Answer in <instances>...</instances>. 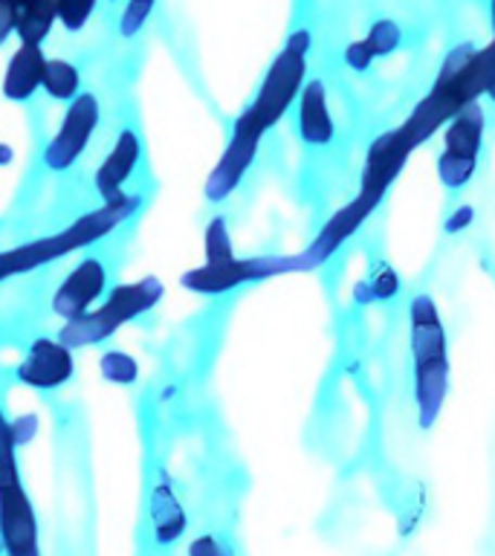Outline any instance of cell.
<instances>
[{
	"instance_id": "6da1fadb",
	"label": "cell",
	"mask_w": 495,
	"mask_h": 556,
	"mask_svg": "<svg viewBox=\"0 0 495 556\" xmlns=\"http://www.w3.org/2000/svg\"><path fill=\"white\" fill-rule=\"evenodd\" d=\"M495 85V41L486 47L475 43H458L452 47L446 61L441 64V73L434 78L432 90L417 102L399 130L406 134L411 146H423L426 139L434 137L446 122L467 104L478 102L486 90Z\"/></svg>"
},
{
	"instance_id": "7a4b0ae2",
	"label": "cell",
	"mask_w": 495,
	"mask_h": 556,
	"mask_svg": "<svg viewBox=\"0 0 495 556\" xmlns=\"http://www.w3.org/2000/svg\"><path fill=\"white\" fill-rule=\"evenodd\" d=\"M139 206H142L139 194H125L122 191L119 198L102 200V206L76 217L73 224L59 229L55 235H43V238H35V241L0 250V285L9 281V278L26 276L33 269L55 264V261L73 255V252L87 250V247L104 241L107 235L128 224L130 217L139 212Z\"/></svg>"
},
{
	"instance_id": "3957f363",
	"label": "cell",
	"mask_w": 495,
	"mask_h": 556,
	"mask_svg": "<svg viewBox=\"0 0 495 556\" xmlns=\"http://www.w3.org/2000/svg\"><path fill=\"white\" fill-rule=\"evenodd\" d=\"M408 345L415 363V403L420 429H432L449 394V339L437 302L417 293L408 302Z\"/></svg>"
},
{
	"instance_id": "277c9868",
	"label": "cell",
	"mask_w": 495,
	"mask_h": 556,
	"mask_svg": "<svg viewBox=\"0 0 495 556\" xmlns=\"http://www.w3.org/2000/svg\"><path fill=\"white\" fill-rule=\"evenodd\" d=\"M165 287L156 276H145L139 281H128V285L113 287L111 293L104 295V302L93 311H87L78 319H69L61 325L59 339L69 351L78 348L102 345L111 337H116L128 321L145 316L163 302Z\"/></svg>"
},
{
	"instance_id": "5b68a950",
	"label": "cell",
	"mask_w": 495,
	"mask_h": 556,
	"mask_svg": "<svg viewBox=\"0 0 495 556\" xmlns=\"http://www.w3.org/2000/svg\"><path fill=\"white\" fill-rule=\"evenodd\" d=\"M307 55H310V33L295 29L261 78L255 99L241 111L243 119L252 122L261 134L276 128L302 93L307 81Z\"/></svg>"
},
{
	"instance_id": "8992f818",
	"label": "cell",
	"mask_w": 495,
	"mask_h": 556,
	"mask_svg": "<svg viewBox=\"0 0 495 556\" xmlns=\"http://www.w3.org/2000/svg\"><path fill=\"white\" fill-rule=\"evenodd\" d=\"M0 551L3 556H41V528L24 490L17 455L0 458Z\"/></svg>"
},
{
	"instance_id": "52a82bcc",
	"label": "cell",
	"mask_w": 495,
	"mask_h": 556,
	"mask_svg": "<svg viewBox=\"0 0 495 556\" xmlns=\"http://www.w3.org/2000/svg\"><path fill=\"white\" fill-rule=\"evenodd\" d=\"M486 113L481 102L467 104L443 125V148L437 156V174L449 191L467 189L484 151Z\"/></svg>"
},
{
	"instance_id": "ba28073f",
	"label": "cell",
	"mask_w": 495,
	"mask_h": 556,
	"mask_svg": "<svg viewBox=\"0 0 495 556\" xmlns=\"http://www.w3.org/2000/svg\"><path fill=\"white\" fill-rule=\"evenodd\" d=\"M284 273H302L299 255H252V258L224 261V264H200L182 273L180 285L198 295H226L238 287L258 285Z\"/></svg>"
},
{
	"instance_id": "9c48e42d",
	"label": "cell",
	"mask_w": 495,
	"mask_h": 556,
	"mask_svg": "<svg viewBox=\"0 0 495 556\" xmlns=\"http://www.w3.org/2000/svg\"><path fill=\"white\" fill-rule=\"evenodd\" d=\"M102 122V104L93 93H78L67 104V113L61 119L59 130L43 148V165L50 172H67L81 160V154L90 146L96 128Z\"/></svg>"
},
{
	"instance_id": "30bf717a",
	"label": "cell",
	"mask_w": 495,
	"mask_h": 556,
	"mask_svg": "<svg viewBox=\"0 0 495 556\" xmlns=\"http://www.w3.org/2000/svg\"><path fill=\"white\" fill-rule=\"evenodd\" d=\"M261 142H264V134L238 113L232 125V137H229L224 154H220L217 165L206 177V198L212 203L232 198V191L250 174L252 163H255V156L261 151Z\"/></svg>"
},
{
	"instance_id": "8fae6325",
	"label": "cell",
	"mask_w": 495,
	"mask_h": 556,
	"mask_svg": "<svg viewBox=\"0 0 495 556\" xmlns=\"http://www.w3.org/2000/svg\"><path fill=\"white\" fill-rule=\"evenodd\" d=\"M415 146L408 142V137L399 128L385 130L382 137H377L368 148L363 163V177H359V198L371 208L382 203V198L389 194L399 172L406 168L408 156H411Z\"/></svg>"
},
{
	"instance_id": "7c38bea8",
	"label": "cell",
	"mask_w": 495,
	"mask_h": 556,
	"mask_svg": "<svg viewBox=\"0 0 495 556\" xmlns=\"http://www.w3.org/2000/svg\"><path fill=\"white\" fill-rule=\"evenodd\" d=\"M17 380L35 391H55L76 374V356L61 339L38 337L17 365Z\"/></svg>"
},
{
	"instance_id": "4fadbf2b",
	"label": "cell",
	"mask_w": 495,
	"mask_h": 556,
	"mask_svg": "<svg viewBox=\"0 0 495 556\" xmlns=\"http://www.w3.org/2000/svg\"><path fill=\"white\" fill-rule=\"evenodd\" d=\"M371 215L373 208L368 206L359 194H356L351 203H345V206L339 208L337 215H330L328 220H325V226L316 232V238H313L302 252H295L302 273H310V269H319L321 264H328V261L354 238V232H359V226H363Z\"/></svg>"
},
{
	"instance_id": "5bb4252c",
	"label": "cell",
	"mask_w": 495,
	"mask_h": 556,
	"mask_svg": "<svg viewBox=\"0 0 495 556\" xmlns=\"http://www.w3.org/2000/svg\"><path fill=\"white\" fill-rule=\"evenodd\" d=\"M104 290H107V267L93 255L81 258L52 293V313L64 321L78 319L87 311H93V304L102 299Z\"/></svg>"
},
{
	"instance_id": "9a60e30c",
	"label": "cell",
	"mask_w": 495,
	"mask_h": 556,
	"mask_svg": "<svg viewBox=\"0 0 495 556\" xmlns=\"http://www.w3.org/2000/svg\"><path fill=\"white\" fill-rule=\"evenodd\" d=\"M295 128L304 146L325 148L337 137V122L330 113L328 87L321 78H307L295 99Z\"/></svg>"
},
{
	"instance_id": "2e32d148",
	"label": "cell",
	"mask_w": 495,
	"mask_h": 556,
	"mask_svg": "<svg viewBox=\"0 0 495 556\" xmlns=\"http://www.w3.org/2000/svg\"><path fill=\"white\" fill-rule=\"evenodd\" d=\"M139 156H142V146H139L137 130L125 128L119 137H116V142H113V148L107 151V156L99 163V168H96V194L102 200L119 198L122 191H125V182H128L130 177H134V172H137Z\"/></svg>"
},
{
	"instance_id": "e0dca14e",
	"label": "cell",
	"mask_w": 495,
	"mask_h": 556,
	"mask_svg": "<svg viewBox=\"0 0 495 556\" xmlns=\"http://www.w3.org/2000/svg\"><path fill=\"white\" fill-rule=\"evenodd\" d=\"M47 55L38 43H21L3 73V96L9 102H29L41 90Z\"/></svg>"
},
{
	"instance_id": "ac0fdd59",
	"label": "cell",
	"mask_w": 495,
	"mask_h": 556,
	"mask_svg": "<svg viewBox=\"0 0 495 556\" xmlns=\"http://www.w3.org/2000/svg\"><path fill=\"white\" fill-rule=\"evenodd\" d=\"M186 510H182L180 498L174 493V486L168 478H160L151 493V528H154V539L160 545H174L177 539L186 533Z\"/></svg>"
},
{
	"instance_id": "d6986e66",
	"label": "cell",
	"mask_w": 495,
	"mask_h": 556,
	"mask_svg": "<svg viewBox=\"0 0 495 556\" xmlns=\"http://www.w3.org/2000/svg\"><path fill=\"white\" fill-rule=\"evenodd\" d=\"M15 9V35L21 38V43H38L41 47L50 38L52 29H55V24H59L55 0H24Z\"/></svg>"
},
{
	"instance_id": "ffe728a7",
	"label": "cell",
	"mask_w": 495,
	"mask_h": 556,
	"mask_svg": "<svg viewBox=\"0 0 495 556\" xmlns=\"http://www.w3.org/2000/svg\"><path fill=\"white\" fill-rule=\"evenodd\" d=\"M41 90L55 102H73L81 93V73L73 61L67 59H47L43 64Z\"/></svg>"
},
{
	"instance_id": "44dd1931",
	"label": "cell",
	"mask_w": 495,
	"mask_h": 556,
	"mask_svg": "<svg viewBox=\"0 0 495 556\" xmlns=\"http://www.w3.org/2000/svg\"><path fill=\"white\" fill-rule=\"evenodd\" d=\"M363 41L365 47L371 50L373 59H389V55H394V52L399 50V43H403V26H399L397 21H389V17L373 21Z\"/></svg>"
},
{
	"instance_id": "7402d4cb",
	"label": "cell",
	"mask_w": 495,
	"mask_h": 556,
	"mask_svg": "<svg viewBox=\"0 0 495 556\" xmlns=\"http://www.w3.org/2000/svg\"><path fill=\"white\" fill-rule=\"evenodd\" d=\"M203 252H206V264H224V261L234 258L232 235H229V224L224 215L208 220L206 232H203Z\"/></svg>"
},
{
	"instance_id": "603a6c76",
	"label": "cell",
	"mask_w": 495,
	"mask_h": 556,
	"mask_svg": "<svg viewBox=\"0 0 495 556\" xmlns=\"http://www.w3.org/2000/svg\"><path fill=\"white\" fill-rule=\"evenodd\" d=\"M99 371L113 386H134L139 380V363L125 351H107L99 359Z\"/></svg>"
},
{
	"instance_id": "cb8c5ba5",
	"label": "cell",
	"mask_w": 495,
	"mask_h": 556,
	"mask_svg": "<svg viewBox=\"0 0 495 556\" xmlns=\"http://www.w3.org/2000/svg\"><path fill=\"white\" fill-rule=\"evenodd\" d=\"M99 0H55V12H59V24L67 33H81L87 21L96 15Z\"/></svg>"
},
{
	"instance_id": "d4e9b609",
	"label": "cell",
	"mask_w": 495,
	"mask_h": 556,
	"mask_svg": "<svg viewBox=\"0 0 495 556\" xmlns=\"http://www.w3.org/2000/svg\"><path fill=\"white\" fill-rule=\"evenodd\" d=\"M156 9V0H128V7L122 12V21H119V33L125 38H134V35L148 24V17L154 15Z\"/></svg>"
},
{
	"instance_id": "484cf974",
	"label": "cell",
	"mask_w": 495,
	"mask_h": 556,
	"mask_svg": "<svg viewBox=\"0 0 495 556\" xmlns=\"http://www.w3.org/2000/svg\"><path fill=\"white\" fill-rule=\"evenodd\" d=\"M399 293V278L397 273L389 267V264H380L377 267V273L371 276V295L373 299H394V295Z\"/></svg>"
},
{
	"instance_id": "4316f807",
	"label": "cell",
	"mask_w": 495,
	"mask_h": 556,
	"mask_svg": "<svg viewBox=\"0 0 495 556\" xmlns=\"http://www.w3.org/2000/svg\"><path fill=\"white\" fill-rule=\"evenodd\" d=\"M189 556H234V551L229 547V542H224L215 533H203V536L191 539Z\"/></svg>"
},
{
	"instance_id": "83f0119b",
	"label": "cell",
	"mask_w": 495,
	"mask_h": 556,
	"mask_svg": "<svg viewBox=\"0 0 495 556\" xmlns=\"http://www.w3.org/2000/svg\"><path fill=\"white\" fill-rule=\"evenodd\" d=\"M373 61H377V59H373L371 50L365 47L363 38H359V41H351L345 47V64L351 70H356V73H363V70H371Z\"/></svg>"
},
{
	"instance_id": "f1b7e54d",
	"label": "cell",
	"mask_w": 495,
	"mask_h": 556,
	"mask_svg": "<svg viewBox=\"0 0 495 556\" xmlns=\"http://www.w3.org/2000/svg\"><path fill=\"white\" fill-rule=\"evenodd\" d=\"M15 21H17V9L12 0H0V47L15 35Z\"/></svg>"
},
{
	"instance_id": "f546056e",
	"label": "cell",
	"mask_w": 495,
	"mask_h": 556,
	"mask_svg": "<svg viewBox=\"0 0 495 556\" xmlns=\"http://www.w3.org/2000/svg\"><path fill=\"white\" fill-rule=\"evenodd\" d=\"M472 220H475V212H472V206H458L449 215V220H446V232L449 235L467 232L469 226H472Z\"/></svg>"
},
{
	"instance_id": "4dcf8cb0",
	"label": "cell",
	"mask_w": 495,
	"mask_h": 556,
	"mask_svg": "<svg viewBox=\"0 0 495 556\" xmlns=\"http://www.w3.org/2000/svg\"><path fill=\"white\" fill-rule=\"evenodd\" d=\"M17 441H15V429H12V420L3 415L0 408V455H15Z\"/></svg>"
},
{
	"instance_id": "1f68e13d",
	"label": "cell",
	"mask_w": 495,
	"mask_h": 556,
	"mask_svg": "<svg viewBox=\"0 0 495 556\" xmlns=\"http://www.w3.org/2000/svg\"><path fill=\"white\" fill-rule=\"evenodd\" d=\"M12 156H15V154H12V148H9V146H0V165H9V163H12Z\"/></svg>"
},
{
	"instance_id": "d6a6232c",
	"label": "cell",
	"mask_w": 495,
	"mask_h": 556,
	"mask_svg": "<svg viewBox=\"0 0 495 556\" xmlns=\"http://www.w3.org/2000/svg\"><path fill=\"white\" fill-rule=\"evenodd\" d=\"M493 29H495V0H493ZM495 41V38H493Z\"/></svg>"
},
{
	"instance_id": "836d02e7",
	"label": "cell",
	"mask_w": 495,
	"mask_h": 556,
	"mask_svg": "<svg viewBox=\"0 0 495 556\" xmlns=\"http://www.w3.org/2000/svg\"><path fill=\"white\" fill-rule=\"evenodd\" d=\"M12 3H15V7H17V3H24V0H12Z\"/></svg>"
}]
</instances>
